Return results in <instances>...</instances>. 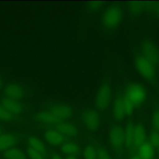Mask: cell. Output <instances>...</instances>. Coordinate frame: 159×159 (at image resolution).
<instances>
[{"label":"cell","instance_id":"1","mask_svg":"<svg viewBox=\"0 0 159 159\" xmlns=\"http://www.w3.org/2000/svg\"><path fill=\"white\" fill-rule=\"evenodd\" d=\"M122 17L123 11L121 6L118 4H112L102 12L101 22L105 29L112 30L120 24Z\"/></svg>","mask_w":159,"mask_h":159},{"label":"cell","instance_id":"2","mask_svg":"<svg viewBox=\"0 0 159 159\" xmlns=\"http://www.w3.org/2000/svg\"><path fill=\"white\" fill-rule=\"evenodd\" d=\"M147 96L146 89L143 85L132 83L126 86L123 96L129 100L135 107H137L144 102Z\"/></svg>","mask_w":159,"mask_h":159},{"label":"cell","instance_id":"3","mask_svg":"<svg viewBox=\"0 0 159 159\" xmlns=\"http://www.w3.org/2000/svg\"><path fill=\"white\" fill-rule=\"evenodd\" d=\"M134 65L137 71L145 80L153 81L156 77L155 65L139 55L135 58Z\"/></svg>","mask_w":159,"mask_h":159},{"label":"cell","instance_id":"4","mask_svg":"<svg viewBox=\"0 0 159 159\" xmlns=\"http://www.w3.org/2000/svg\"><path fill=\"white\" fill-rule=\"evenodd\" d=\"M111 96L112 89L110 84L107 81L103 82L95 96L94 105L96 109L101 111L106 110L111 104Z\"/></svg>","mask_w":159,"mask_h":159},{"label":"cell","instance_id":"5","mask_svg":"<svg viewBox=\"0 0 159 159\" xmlns=\"http://www.w3.org/2000/svg\"><path fill=\"white\" fill-rule=\"evenodd\" d=\"M141 55L155 65L159 63V49L152 40L146 39L140 45Z\"/></svg>","mask_w":159,"mask_h":159},{"label":"cell","instance_id":"6","mask_svg":"<svg viewBox=\"0 0 159 159\" xmlns=\"http://www.w3.org/2000/svg\"><path fill=\"white\" fill-rule=\"evenodd\" d=\"M22 140V135L17 132H7L0 134V152L17 147Z\"/></svg>","mask_w":159,"mask_h":159},{"label":"cell","instance_id":"7","mask_svg":"<svg viewBox=\"0 0 159 159\" xmlns=\"http://www.w3.org/2000/svg\"><path fill=\"white\" fill-rule=\"evenodd\" d=\"M81 117L83 124L88 130L95 131L99 128L101 124V116L96 110L86 109L82 112Z\"/></svg>","mask_w":159,"mask_h":159},{"label":"cell","instance_id":"8","mask_svg":"<svg viewBox=\"0 0 159 159\" xmlns=\"http://www.w3.org/2000/svg\"><path fill=\"white\" fill-rule=\"evenodd\" d=\"M110 144L116 151H119L124 144V130L119 125L112 127L109 132Z\"/></svg>","mask_w":159,"mask_h":159},{"label":"cell","instance_id":"9","mask_svg":"<svg viewBox=\"0 0 159 159\" xmlns=\"http://www.w3.org/2000/svg\"><path fill=\"white\" fill-rule=\"evenodd\" d=\"M60 121H66L73 115V110L71 106L65 104H57L52 106L48 109Z\"/></svg>","mask_w":159,"mask_h":159},{"label":"cell","instance_id":"10","mask_svg":"<svg viewBox=\"0 0 159 159\" xmlns=\"http://www.w3.org/2000/svg\"><path fill=\"white\" fill-rule=\"evenodd\" d=\"M0 103L6 109L15 116L21 114L24 110V106L20 100L13 99L4 96L1 99Z\"/></svg>","mask_w":159,"mask_h":159},{"label":"cell","instance_id":"11","mask_svg":"<svg viewBox=\"0 0 159 159\" xmlns=\"http://www.w3.org/2000/svg\"><path fill=\"white\" fill-rule=\"evenodd\" d=\"M4 96L7 98L20 100L25 95L24 88L19 84L11 83L7 84L3 89Z\"/></svg>","mask_w":159,"mask_h":159},{"label":"cell","instance_id":"12","mask_svg":"<svg viewBox=\"0 0 159 159\" xmlns=\"http://www.w3.org/2000/svg\"><path fill=\"white\" fill-rule=\"evenodd\" d=\"M43 138L52 146H60L65 142V137L55 129H48L43 132Z\"/></svg>","mask_w":159,"mask_h":159},{"label":"cell","instance_id":"13","mask_svg":"<svg viewBox=\"0 0 159 159\" xmlns=\"http://www.w3.org/2000/svg\"><path fill=\"white\" fill-rule=\"evenodd\" d=\"M27 147H29L42 154L48 159V154L47 147L45 143L38 137L34 135H29L27 137Z\"/></svg>","mask_w":159,"mask_h":159},{"label":"cell","instance_id":"14","mask_svg":"<svg viewBox=\"0 0 159 159\" xmlns=\"http://www.w3.org/2000/svg\"><path fill=\"white\" fill-rule=\"evenodd\" d=\"M34 119L38 122L47 125H57L60 121L49 110L42 111L35 114Z\"/></svg>","mask_w":159,"mask_h":159},{"label":"cell","instance_id":"15","mask_svg":"<svg viewBox=\"0 0 159 159\" xmlns=\"http://www.w3.org/2000/svg\"><path fill=\"white\" fill-rule=\"evenodd\" d=\"M55 129H57L61 134L64 137H71L77 134L78 130L76 126L69 122L61 121L55 125Z\"/></svg>","mask_w":159,"mask_h":159},{"label":"cell","instance_id":"16","mask_svg":"<svg viewBox=\"0 0 159 159\" xmlns=\"http://www.w3.org/2000/svg\"><path fill=\"white\" fill-rule=\"evenodd\" d=\"M145 130L143 125L141 124H137L134 125L133 134V146L135 148H139L144 142H145Z\"/></svg>","mask_w":159,"mask_h":159},{"label":"cell","instance_id":"17","mask_svg":"<svg viewBox=\"0 0 159 159\" xmlns=\"http://www.w3.org/2000/svg\"><path fill=\"white\" fill-rule=\"evenodd\" d=\"M112 116L115 120L117 121L122 120L125 116L122 98L120 96L117 97L112 104Z\"/></svg>","mask_w":159,"mask_h":159},{"label":"cell","instance_id":"18","mask_svg":"<svg viewBox=\"0 0 159 159\" xmlns=\"http://www.w3.org/2000/svg\"><path fill=\"white\" fill-rule=\"evenodd\" d=\"M3 159H27L26 153L18 147H14L2 152Z\"/></svg>","mask_w":159,"mask_h":159},{"label":"cell","instance_id":"19","mask_svg":"<svg viewBox=\"0 0 159 159\" xmlns=\"http://www.w3.org/2000/svg\"><path fill=\"white\" fill-rule=\"evenodd\" d=\"M154 155V148L148 142H144L138 148V155L140 159H153Z\"/></svg>","mask_w":159,"mask_h":159},{"label":"cell","instance_id":"20","mask_svg":"<svg viewBox=\"0 0 159 159\" xmlns=\"http://www.w3.org/2000/svg\"><path fill=\"white\" fill-rule=\"evenodd\" d=\"M134 126L132 122H129L125 126L124 130V145L126 148L130 149L133 147Z\"/></svg>","mask_w":159,"mask_h":159},{"label":"cell","instance_id":"21","mask_svg":"<svg viewBox=\"0 0 159 159\" xmlns=\"http://www.w3.org/2000/svg\"><path fill=\"white\" fill-rule=\"evenodd\" d=\"M61 151L68 156H74L80 152L79 145L73 142H68L61 145Z\"/></svg>","mask_w":159,"mask_h":159},{"label":"cell","instance_id":"22","mask_svg":"<svg viewBox=\"0 0 159 159\" xmlns=\"http://www.w3.org/2000/svg\"><path fill=\"white\" fill-rule=\"evenodd\" d=\"M127 9L132 15H139L145 11V1H130L127 2Z\"/></svg>","mask_w":159,"mask_h":159},{"label":"cell","instance_id":"23","mask_svg":"<svg viewBox=\"0 0 159 159\" xmlns=\"http://www.w3.org/2000/svg\"><path fill=\"white\" fill-rule=\"evenodd\" d=\"M17 120V117L9 112L0 103V121L6 123H13Z\"/></svg>","mask_w":159,"mask_h":159},{"label":"cell","instance_id":"24","mask_svg":"<svg viewBox=\"0 0 159 159\" xmlns=\"http://www.w3.org/2000/svg\"><path fill=\"white\" fill-rule=\"evenodd\" d=\"M145 11L150 12L159 19V1H145Z\"/></svg>","mask_w":159,"mask_h":159},{"label":"cell","instance_id":"25","mask_svg":"<svg viewBox=\"0 0 159 159\" xmlns=\"http://www.w3.org/2000/svg\"><path fill=\"white\" fill-rule=\"evenodd\" d=\"M84 159H97V150L93 145L86 146L83 150Z\"/></svg>","mask_w":159,"mask_h":159},{"label":"cell","instance_id":"26","mask_svg":"<svg viewBox=\"0 0 159 159\" xmlns=\"http://www.w3.org/2000/svg\"><path fill=\"white\" fill-rule=\"evenodd\" d=\"M25 153L29 159H47L40 152L29 147H27Z\"/></svg>","mask_w":159,"mask_h":159},{"label":"cell","instance_id":"27","mask_svg":"<svg viewBox=\"0 0 159 159\" xmlns=\"http://www.w3.org/2000/svg\"><path fill=\"white\" fill-rule=\"evenodd\" d=\"M104 6V2L102 1H89L86 4L88 10L91 12H96L101 10Z\"/></svg>","mask_w":159,"mask_h":159},{"label":"cell","instance_id":"28","mask_svg":"<svg viewBox=\"0 0 159 159\" xmlns=\"http://www.w3.org/2000/svg\"><path fill=\"white\" fill-rule=\"evenodd\" d=\"M122 104H123L125 116L132 115L135 108V106L129 100H127L124 96H122Z\"/></svg>","mask_w":159,"mask_h":159},{"label":"cell","instance_id":"29","mask_svg":"<svg viewBox=\"0 0 159 159\" xmlns=\"http://www.w3.org/2000/svg\"><path fill=\"white\" fill-rule=\"evenodd\" d=\"M151 122L155 130L159 132V108L153 110L151 116Z\"/></svg>","mask_w":159,"mask_h":159},{"label":"cell","instance_id":"30","mask_svg":"<svg viewBox=\"0 0 159 159\" xmlns=\"http://www.w3.org/2000/svg\"><path fill=\"white\" fill-rule=\"evenodd\" d=\"M148 143L153 148H158L159 147V132L154 130L150 133Z\"/></svg>","mask_w":159,"mask_h":159},{"label":"cell","instance_id":"31","mask_svg":"<svg viewBox=\"0 0 159 159\" xmlns=\"http://www.w3.org/2000/svg\"><path fill=\"white\" fill-rule=\"evenodd\" d=\"M97 159H111V158L105 149L100 148L97 151Z\"/></svg>","mask_w":159,"mask_h":159},{"label":"cell","instance_id":"32","mask_svg":"<svg viewBox=\"0 0 159 159\" xmlns=\"http://www.w3.org/2000/svg\"><path fill=\"white\" fill-rule=\"evenodd\" d=\"M50 159H63L61 158V157L57 153L55 152H53L52 153H51L50 157Z\"/></svg>","mask_w":159,"mask_h":159},{"label":"cell","instance_id":"33","mask_svg":"<svg viewBox=\"0 0 159 159\" xmlns=\"http://www.w3.org/2000/svg\"><path fill=\"white\" fill-rule=\"evenodd\" d=\"M130 159H140V158L138 155H134L130 158Z\"/></svg>","mask_w":159,"mask_h":159},{"label":"cell","instance_id":"34","mask_svg":"<svg viewBox=\"0 0 159 159\" xmlns=\"http://www.w3.org/2000/svg\"><path fill=\"white\" fill-rule=\"evenodd\" d=\"M2 86H3V81H2V78L0 77V89H2Z\"/></svg>","mask_w":159,"mask_h":159},{"label":"cell","instance_id":"35","mask_svg":"<svg viewBox=\"0 0 159 159\" xmlns=\"http://www.w3.org/2000/svg\"><path fill=\"white\" fill-rule=\"evenodd\" d=\"M65 159H76L75 156H68Z\"/></svg>","mask_w":159,"mask_h":159},{"label":"cell","instance_id":"36","mask_svg":"<svg viewBox=\"0 0 159 159\" xmlns=\"http://www.w3.org/2000/svg\"><path fill=\"white\" fill-rule=\"evenodd\" d=\"M2 133V126L0 125V134H1Z\"/></svg>","mask_w":159,"mask_h":159},{"label":"cell","instance_id":"37","mask_svg":"<svg viewBox=\"0 0 159 159\" xmlns=\"http://www.w3.org/2000/svg\"><path fill=\"white\" fill-rule=\"evenodd\" d=\"M158 152H159V147H158Z\"/></svg>","mask_w":159,"mask_h":159}]
</instances>
